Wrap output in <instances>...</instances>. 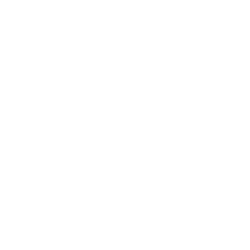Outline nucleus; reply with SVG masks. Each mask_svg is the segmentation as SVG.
<instances>
[]
</instances>
